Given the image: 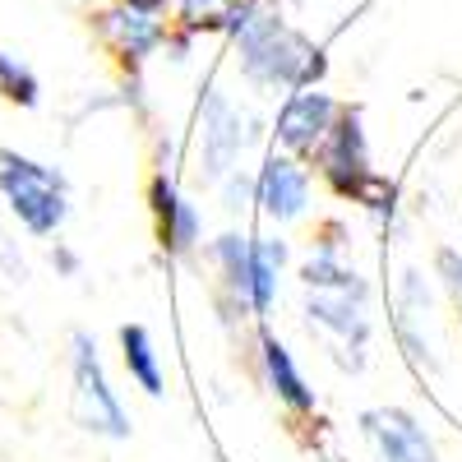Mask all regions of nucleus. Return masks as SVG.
<instances>
[{"instance_id": "2", "label": "nucleus", "mask_w": 462, "mask_h": 462, "mask_svg": "<svg viewBox=\"0 0 462 462\" xmlns=\"http://www.w3.org/2000/svg\"><path fill=\"white\" fill-rule=\"evenodd\" d=\"M0 199L28 236H56L69 217V180L32 152L0 148Z\"/></svg>"}, {"instance_id": "18", "label": "nucleus", "mask_w": 462, "mask_h": 462, "mask_svg": "<svg viewBox=\"0 0 462 462\" xmlns=\"http://www.w3.org/2000/svg\"><path fill=\"white\" fill-rule=\"evenodd\" d=\"M226 5H231V0H176L171 23L195 28V32L204 37V32H213V28H217V19H222V10H226Z\"/></svg>"}, {"instance_id": "4", "label": "nucleus", "mask_w": 462, "mask_h": 462, "mask_svg": "<svg viewBox=\"0 0 462 462\" xmlns=\"http://www.w3.org/2000/svg\"><path fill=\"white\" fill-rule=\"evenodd\" d=\"M254 130H259L254 116H245L217 84H204V97H199V171H204V180L217 185L222 176L236 171L241 152L254 143Z\"/></svg>"}, {"instance_id": "20", "label": "nucleus", "mask_w": 462, "mask_h": 462, "mask_svg": "<svg viewBox=\"0 0 462 462\" xmlns=\"http://www.w3.org/2000/svg\"><path fill=\"white\" fill-rule=\"evenodd\" d=\"M398 296H402V315L407 319H426L430 315V287H426V278H420L416 268H407V273H402Z\"/></svg>"}, {"instance_id": "15", "label": "nucleus", "mask_w": 462, "mask_h": 462, "mask_svg": "<svg viewBox=\"0 0 462 462\" xmlns=\"http://www.w3.org/2000/svg\"><path fill=\"white\" fill-rule=\"evenodd\" d=\"M121 361H125V374L139 383L148 398L167 393V374H162V361H158V346H152V333L143 324H125L121 328Z\"/></svg>"}, {"instance_id": "16", "label": "nucleus", "mask_w": 462, "mask_h": 462, "mask_svg": "<svg viewBox=\"0 0 462 462\" xmlns=\"http://www.w3.org/2000/svg\"><path fill=\"white\" fill-rule=\"evenodd\" d=\"M0 102H10L19 111H32L37 102H42V79L32 74L28 60H19L5 47H0Z\"/></svg>"}, {"instance_id": "12", "label": "nucleus", "mask_w": 462, "mask_h": 462, "mask_svg": "<svg viewBox=\"0 0 462 462\" xmlns=\"http://www.w3.org/2000/svg\"><path fill=\"white\" fill-rule=\"evenodd\" d=\"M259 370H263L268 393H273L287 411H296V416H310V411H315V389L305 383V374L296 370L291 352H287L273 333L259 337Z\"/></svg>"}, {"instance_id": "24", "label": "nucleus", "mask_w": 462, "mask_h": 462, "mask_svg": "<svg viewBox=\"0 0 462 462\" xmlns=\"http://www.w3.org/2000/svg\"><path fill=\"white\" fill-rule=\"evenodd\" d=\"M51 268H56L60 278H79V268H84V259L74 254L69 245H60V241H56V245H51Z\"/></svg>"}, {"instance_id": "25", "label": "nucleus", "mask_w": 462, "mask_h": 462, "mask_svg": "<svg viewBox=\"0 0 462 462\" xmlns=\"http://www.w3.org/2000/svg\"><path fill=\"white\" fill-rule=\"evenodd\" d=\"M121 5H130V10H143V14H158V19H171L176 0H121Z\"/></svg>"}, {"instance_id": "22", "label": "nucleus", "mask_w": 462, "mask_h": 462, "mask_svg": "<svg viewBox=\"0 0 462 462\" xmlns=\"http://www.w3.org/2000/svg\"><path fill=\"white\" fill-rule=\"evenodd\" d=\"M195 42H199V32H195V28H180V23H171V28H167V42H162V51H167V60L185 65V60H189V51H195Z\"/></svg>"}, {"instance_id": "17", "label": "nucleus", "mask_w": 462, "mask_h": 462, "mask_svg": "<svg viewBox=\"0 0 462 462\" xmlns=\"http://www.w3.org/2000/svg\"><path fill=\"white\" fill-rule=\"evenodd\" d=\"M278 273L282 268L273 259H263L259 245H254V268H250V310H254V319H263L278 305Z\"/></svg>"}, {"instance_id": "26", "label": "nucleus", "mask_w": 462, "mask_h": 462, "mask_svg": "<svg viewBox=\"0 0 462 462\" xmlns=\"http://www.w3.org/2000/svg\"><path fill=\"white\" fill-rule=\"evenodd\" d=\"M287 5H305V0H287Z\"/></svg>"}, {"instance_id": "1", "label": "nucleus", "mask_w": 462, "mask_h": 462, "mask_svg": "<svg viewBox=\"0 0 462 462\" xmlns=\"http://www.w3.org/2000/svg\"><path fill=\"white\" fill-rule=\"evenodd\" d=\"M236 42V65L245 74V84L254 88H268V93H296V88H319L324 74H328V51L324 42L305 37L300 28H291L278 5H268Z\"/></svg>"}, {"instance_id": "6", "label": "nucleus", "mask_w": 462, "mask_h": 462, "mask_svg": "<svg viewBox=\"0 0 462 462\" xmlns=\"http://www.w3.org/2000/svg\"><path fill=\"white\" fill-rule=\"evenodd\" d=\"M315 162H319V176L328 180V189H333V195H342V199H356L361 180L374 171V167H370L365 116H361L356 106H342V111H337V121H333L328 139L319 143Z\"/></svg>"}, {"instance_id": "13", "label": "nucleus", "mask_w": 462, "mask_h": 462, "mask_svg": "<svg viewBox=\"0 0 462 462\" xmlns=\"http://www.w3.org/2000/svg\"><path fill=\"white\" fill-rule=\"evenodd\" d=\"M300 282L310 287V291H346V296H361V300L370 296L365 278L356 273V268L342 263V250L333 241H319L310 250V259L300 263Z\"/></svg>"}, {"instance_id": "19", "label": "nucleus", "mask_w": 462, "mask_h": 462, "mask_svg": "<svg viewBox=\"0 0 462 462\" xmlns=\"http://www.w3.org/2000/svg\"><path fill=\"white\" fill-rule=\"evenodd\" d=\"M356 204H365V208L379 213V217H393V213H398V185H393L389 176L370 171V176L361 180V189H356Z\"/></svg>"}, {"instance_id": "10", "label": "nucleus", "mask_w": 462, "mask_h": 462, "mask_svg": "<svg viewBox=\"0 0 462 462\" xmlns=\"http://www.w3.org/2000/svg\"><path fill=\"white\" fill-rule=\"evenodd\" d=\"M254 204L268 222H296L310 208V171L291 152H268L254 171Z\"/></svg>"}, {"instance_id": "14", "label": "nucleus", "mask_w": 462, "mask_h": 462, "mask_svg": "<svg viewBox=\"0 0 462 462\" xmlns=\"http://www.w3.org/2000/svg\"><path fill=\"white\" fill-rule=\"evenodd\" d=\"M217 273H222V291L250 305V268H254V236H241V231H222V236L208 245ZM254 315V310H250Z\"/></svg>"}, {"instance_id": "5", "label": "nucleus", "mask_w": 462, "mask_h": 462, "mask_svg": "<svg viewBox=\"0 0 462 462\" xmlns=\"http://www.w3.org/2000/svg\"><path fill=\"white\" fill-rule=\"evenodd\" d=\"M88 23H93L97 42L116 56V65H121V69H143L152 56L162 51L167 28H171V19L130 10V5H121V0H102V5H93V19Z\"/></svg>"}, {"instance_id": "28", "label": "nucleus", "mask_w": 462, "mask_h": 462, "mask_svg": "<svg viewBox=\"0 0 462 462\" xmlns=\"http://www.w3.org/2000/svg\"><path fill=\"white\" fill-rule=\"evenodd\" d=\"M333 462H342V457H333Z\"/></svg>"}, {"instance_id": "3", "label": "nucleus", "mask_w": 462, "mask_h": 462, "mask_svg": "<svg viewBox=\"0 0 462 462\" xmlns=\"http://www.w3.org/2000/svg\"><path fill=\"white\" fill-rule=\"evenodd\" d=\"M69 383H74V420H79L88 435L130 439V411L116 398L106 365H102V352H97L93 333H84V328L69 337Z\"/></svg>"}, {"instance_id": "7", "label": "nucleus", "mask_w": 462, "mask_h": 462, "mask_svg": "<svg viewBox=\"0 0 462 462\" xmlns=\"http://www.w3.org/2000/svg\"><path fill=\"white\" fill-rule=\"evenodd\" d=\"M148 213H152V222H158L162 254L185 259V254L199 250V241H204V213L180 195V185H176L171 171H152V180H148Z\"/></svg>"}, {"instance_id": "9", "label": "nucleus", "mask_w": 462, "mask_h": 462, "mask_svg": "<svg viewBox=\"0 0 462 462\" xmlns=\"http://www.w3.org/2000/svg\"><path fill=\"white\" fill-rule=\"evenodd\" d=\"M361 435L379 453V462H439L430 430L407 407H374L361 411Z\"/></svg>"}, {"instance_id": "23", "label": "nucleus", "mask_w": 462, "mask_h": 462, "mask_svg": "<svg viewBox=\"0 0 462 462\" xmlns=\"http://www.w3.org/2000/svg\"><path fill=\"white\" fill-rule=\"evenodd\" d=\"M435 263H439V273H444V287L462 296V254H457V250H439Z\"/></svg>"}, {"instance_id": "11", "label": "nucleus", "mask_w": 462, "mask_h": 462, "mask_svg": "<svg viewBox=\"0 0 462 462\" xmlns=\"http://www.w3.org/2000/svg\"><path fill=\"white\" fill-rule=\"evenodd\" d=\"M305 319L315 328L333 333L346 342V370H361L365 365V342H370V319H365V300L361 296H346V291H310L305 296Z\"/></svg>"}, {"instance_id": "27", "label": "nucleus", "mask_w": 462, "mask_h": 462, "mask_svg": "<svg viewBox=\"0 0 462 462\" xmlns=\"http://www.w3.org/2000/svg\"><path fill=\"white\" fill-rule=\"evenodd\" d=\"M84 5H102V0H84Z\"/></svg>"}, {"instance_id": "21", "label": "nucleus", "mask_w": 462, "mask_h": 462, "mask_svg": "<svg viewBox=\"0 0 462 462\" xmlns=\"http://www.w3.org/2000/svg\"><path fill=\"white\" fill-rule=\"evenodd\" d=\"M217 185H222V208L226 213H241L245 204H254V176H241V167L231 176H222Z\"/></svg>"}, {"instance_id": "8", "label": "nucleus", "mask_w": 462, "mask_h": 462, "mask_svg": "<svg viewBox=\"0 0 462 462\" xmlns=\"http://www.w3.org/2000/svg\"><path fill=\"white\" fill-rule=\"evenodd\" d=\"M337 102L324 88H296L287 93V102L278 106V121H273V139L282 143V152L291 158H305V152H319V143L328 139L333 121H337Z\"/></svg>"}]
</instances>
